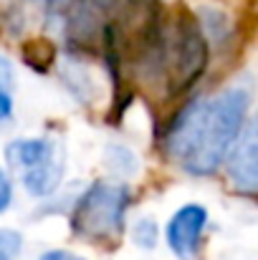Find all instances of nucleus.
<instances>
[{"label": "nucleus", "instance_id": "nucleus-3", "mask_svg": "<svg viewBox=\"0 0 258 260\" xmlns=\"http://www.w3.org/2000/svg\"><path fill=\"white\" fill-rule=\"evenodd\" d=\"M5 157L13 170L20 172L23 187L33 197H48L64 179V144L53 137L15 139L8 144Z\"/></svg>", "mask_w": 258, "mask_h": 260}, {"label": "nucleus", "instance_id": "nucleus-12", "mask_svg": "<svg viewBox=\"0 0 258 260\" xmlns=\"http://www.w3.org/2000/svg\"><path fill=\"white\" fill-rule=\"evenodd\" d=\"M41 260H86V258L71 253V250H48V253L41 255Z\"/></svg>", "mask_w": 258, "mask_h": 260}, {"label": "nucleus", "instance_id": "nucleus-2", "mask_svg": "<svg viewBox=\"0 0 258 260\" xmlns=\"http://www.w3.org/2000/svg\"><path fill=\"white\" fill-rule=\"evenodd\" d=\"M132 189L124 182H94L76 200L71 228L79 238L91 243H117L124 233V215Z\"/></svg>", "mask_w": 258, "mask_h": 260}, {"label": "nucleus", "instance_id": "nucleus-1", "mask_svg": "<svg viewBox=\"0 0 258 260\" xmlns=\"http://www.w3.org/2000/svg\"><path fill=\"white\" fill-rule=\"evenodd\" d=\"M248 109L251 86L246 84L192 99L165 124V149L187 174L208 177L218 172L248 121Z\"/></svg>", "mask_w": 258, "mask_h": 260}, {"label": "nucleus", "instance_id": "nucleus-8", "mask_svg": "<svg viewBox=\"0 0 258 260\" xmlns=\"http://www.w3.org/2000/svg\"><path fill=\"white\" fill-rule=\"evenodd\" d=\"M157 235H160V230H157L155 220H150V217L137 220V225H134V243L139 248H145V250L155 248L157 245Z\"/></svg>", "mask_w": 258, "mask_h": 260}, {"label": "nucleus", "instance_id": "nucleus-4", "mask_svg": "<svg viewBox=\"0 0 258 260\" xmlns=\"http://www.w3.org/2000/svg\"><path fill=\"white\" fill-rule=\"evenodd\" d=\"M225 170L231 184L243 194H256L258 189V132L256 121H246L241 137L225 157Z\"/></svg>", "mask_w": 258, "mask_h": 260}, {"label": "nucleus", "instance_id": "nucleus-11", "mask_svg": "<svg viewBox=\"0 0 258 260\" xmlns=\"http://www.w3.org/2000/svg\"><path fill=\"white\" fill-rule=\"evenodd\" d=\"M13 202V182L5 174V170H0V212H5Z\"/></svg>", "mask_w": 258, "mask_h": 260}, {"label": "nucleus", "instance_id": "nucleus-13", "mask_svg": "<svg viewBox=\"0 0 258 260\" xmlns=\"http://www.w3.org/2000/svg\"><path fill=\"white\" fill-rule=\"evenodd\" d=\"M33 3H38V5H43L48 10H61V8H69L71 0H33Z\"/></svg>", "mask_w": 258, "mask_h": 260}, {"label": "nucleus", "instance_id": "nucleus-9", "mask_svg": "<svg viewBox=\"0 0 258 260\" xmlns=\"http://www.w3.org/2000/svg\"><path fill=\"white\" fill-rule=\"evenodd\" d=\"M23 248V238L15 230H0V260H15L20 255Z\"/></svg>", "mask_w": 258, "mask_h": 260}, {"label": "nucleus", "instance_id": "nucleus-5", "mask_svg": "<svg viewBox=\"0 0 258 260\" xmlns=\"http://www.w3.org/2000/svg\"><path fill=\"white\" fill-rule=\"evenodd\" d=\"M208 225V210L197 202L182 205L167 222V245L170 250L182 260H190L195 255L200 238Z\"/></svg>", "mask_w": 258, "mask_h": 260}, {"label": "nucleus", "instance_id": "nucleus-7", "mask_svg": "<svg viewBox=\"0 0 258 260\" xmlns=\"http://www.w3.org/2000/svg\"><path fill=\"white\" fill-rule=\"evenodd\" d=\"M13 86H15L13 66L5 58H0V121L13 116Z\"/></svg>", "mask_w": 258, "mask_h": 260}, {"label": "nucleus", "instance_id": "nucleus-10", "mask_svg": "<svg viewBox=\"0 0 258 260\" xmlns=\"http://www.w3.org/2000/svg\"><path fill=\"white\" fill-rule=\"evenodd\" d=\"M109 165H111V170L119 174H127L134 172L137 167H134V157H132V152L129 149H124V147H109V159H106Z\"/></svg>", "mask_w": 258, "mask_h": 260}, {"label": "nucleus", "instance_id": "nucleus-6", "mask_svg": "<svg viewBox=\"0 0 258 260\" xmlns=\"http://www.w3.org/2000/svg\"><path fill=\"white\" fill-rule=\"evenodd\" d=\"M20 58L28 69L38 74H48L56 63V43L48 38H31L20 46Z\"/></svg>", "mask_w": 258, "mask_h": 260}]
</instances>
